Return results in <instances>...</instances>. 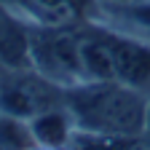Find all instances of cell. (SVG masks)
Listing matches in <instances>:
<instances>
[{"label":"cell","mask_w":150,"mask_h":150,"mask_svg":"<svg viewBox=\"0 0 150 150\" xmlns=\"http://www.w3.org/2000/svg\"><path fill=\"white\" fill-rule=\"evenodd\" d=\"M142 137H145V142L150 145V99H147V118H145V131H142Z\"/></svg>","instance_id":"10"},{"label":"cell","mask_w":150,"mask_h":150,"mask_svg":"<svg viewBox=\"0 0 150 150\" xmlns=\"http://www.w3.org/2000/svg\"><path fill=\"white\" fill-rule=\"evenodd\" d=\"M81 59L86 81H121L129 86H150V46L129 35L86 30L81 32Z\"/></svg>","instance_id":"2"},{"label":"cell","mask_w":150,"mask_h":150,"mask_svg":"<svg viewBox=\"0 0 150 150\" xmlns=\"http://www.w3.org/2000/svg\"><path fill=\"white\" fill-rule=\"evenodd\" d=\"M30 64L51 83L70 88L86 83L81 59V32L72 27H40L30 30Z\"/></svg>","instance_id":"3"},{"label":"cell","mask_w":150,"mask_h":150,"mask_svg":"<svg viewBox=\"0 0 150 150\" xmlns=\"http://www.w3.org/2000/svg\"><path fill=\"white\" fill-rule=\"evenodd\" d=\"M56 107H64V88L38 70L11 67V72L0 78V110L8 118L32 121Z\"/></svg>","instance_id":"4"},{"label":"cell","mask_w":150,"mask_h":150,"mask_svg":"<svg viewBox=\"0 0 150 150\" xmlns=\"http://www.w3.org/2000/svg\"><path fill=\"white\" fill-rule=\"evenodd\" d=\"M46 27H72L86 13L88 0H24Z\"/></svg>","instance_id":"6"},{"label":"cell","mask_w":150,"mask_h":150,"mask_svg":"<svg viewBox=\"0 0 150 150\" xmlns=\"http://www.w3.org/2000/svg\"><path fill=\"white\" fill-rule=\"evenodd\" d=\"M70 112L64 110H48L43 115H38L30 121V131L32 137L40 142L43 147H64L70 142Z\"/></svg>","instance_id":"7"},{"label":"cell","mask_w":150,"mask_h":150,"mask_svg":"<svg viewBox=\"0 0 150 150\" xmlns=\"http://www.w3.org/2000/svg\"><path fill=\"white\" fill-rule=\"evenodd\" d=\"M105 3H110V6H139V3H147V0H105Z\"/></svg>","instance_id":"9"},{"label":"cell","mask_w":150,"mask_h":150,"mask_svg":"<svg viewBox=\"0 0 150 150\" xmlns=\"http://www.w3.org/2000/svg\"><path fill=\"white\" fill-rule=\"evenodd\" d=\"M70 150H150V145L139 137H107V134H88L81 131L67 142Z\"/></svg>","instance_id":"8"},{"label":"cell","mask_w":150,"mask_h":150,"mask_svg":"<svg viewBox=\"0 0 150 150\" xmlns=\"http://www.w3.org/2000/svg\"><path fill=\"white\" fill-rule=\"evenodd\" d=\"M64 110L72 123L88 134L142 137L147 97L142 88L121 81H86L64 88Z\"/></svg>","instance_id":"1"},{"label":"cell","mask_w":150,"mask_h":150,"mask_svg":"<svg viewBox=\"0 0 150 150\" xmlns=\"http://www.w3.org/2000/svg\"><path fill=\"white\" fill-rule=\"evenodd\" d=\"M0 62L8 67L30 64V30L6 8H0Z\"/></svg>","instance_id":"5"}]
</instances>
